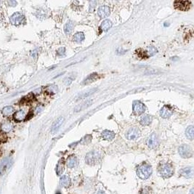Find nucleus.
<instances>
[{"label":"nucleus","mask_w":194,"mask_h":194,"mask_svg":"<svg viewBox=\"0 0 194 194\" xmlns=\"http://www.w3.org/2000/svg\"><path fill=\"white\" fill-rule=\"evenodd\" d=\"M152 167L151 165L148 164H143L138 167L137 170V174L140 179L146 180L152 174Z\"/></svg>","instance_id":"nucleus-1"},{"label":"nucleus","mask_w":194,"mask_h":194,"mask_svg":"<svg viewBox=\"0 0 194 194\" xmlns=\"http://www.w3.org/2000/svg\"><path fill=\"white\" fill-rule=\"evenodd\" d=\"M102 156L99 151H91L86 155V163L89 165H95L100 162Z\"/></svg>","instance_id":"nucleus-2"},{"label":"nucleus","mask_w":194,"mask_h":194,"mask_svg":"<svg viewBox=\"0 0 194 194\" xmlns=\"http://www.w3.org/2000/svg\"><path fill=\"white\" fill-rule=\"evenodd\" d=\"M159 173L164 178H169L172 177L174 173L172 166L169 164H164L159 166Z\"/></svg>","instance_id":"nucleus-3"},{"label":"nucleus","mask_w":194,"mask_h":194,"mask_svg":"<svg viewBox=\"0 0 194 194\" xmlns=\"http://www.w3.org/2000/svg\"><path fill=\"white\" fill-rule=\"evenodd\" d=\"M179 154H180V156L183 157L184 158H191L193 156V151L191 146L188 145L184 144L182 145L179 147Z\"/></svg>","instance_id":"nucleus-4"},{"label":"nucleus","mask_w":194,"mask_h":194,"mask_svg":"<svg viewBox=\"0 0 194 194\" xmlns=\"http://www.w3.org/2000/svg\"><path fill=\"white\" fill-rule=\"evenodd\" d=\"M138 51H140V53H137V55L141 58H148L151 57V56H154V55L157 53L156 48L152 47V46H150V47H148L146 50H139Z\"/></svg>","instance_id":"nucleus-5"},{"label":"nucleus","mask_w":194,"mask_h":194,"mask_svg":"<svg viewBox=\"0 0 194 194\" xmlns=\"http://www.w3.org/2000/svg\"><path fill=\"white\" fill-rule=\"evenodd\" d=\"M132 109H133V113L135 115L140 116L146 110V106L140 101L136 100L133 102Z\"/></svg>","instance_id":"nucleus-6"},{"label":"nucleus","mask_w":194,"mask_h":194,"mask_svg":"<svg viewBox=\"0 0 194 194\" xmlns=\"http://www.w3.org/2000/svg\"><path fill=\"white\" fill-rule=\"evenodd\" d=\"M9 20L13 24L19 25V24H24V22L25 21V16L22 13L17 12L9 18Z\"/></svg>","instance_id":"nucleus-7"},{"label":"nucleus","mask_w":194,"mask_h":194,"mask_svg":"<svg viewBox=\"0 0 194 194\" xmlns=\"http://www.w3.org/2000/svg\"><path fill=\"white\" fill-rule=\"evenodd\" d=\"M174 7L179 10L186 11L191 7V2L190 1H175L174 2Z\"/></svg>","instance_id":"nucleus-8"},{"label":"nucleus","mask_w":194,"mask_h":194,"mask_svg":"<svg viewBox=\"0 0 194 194\" xmlns=\"http://www.w3.org/2000/svg\"><path fill=\"white\" fill-rule=\"evenodd\" d=\"M147 145L151 149L156 148L158 146V140L155 133H152L148 137V138L147 139Z\"/></svg>","instance_id":"nucleus-9"},{"label":"nucleus","mask_w":194,"mask_h":194,"mask_svg":"<svg viewBox=\"0 0 194 194\" xmlns=\"http://www.w3.org/2000/svg\"><path fill=\"white\" fill-rule=\"evenodd\" d=\"M140 135V129L137 127H132L128 131L127 134V137L128 140H133L135 139L138 138L139 136Z\"/></svg>","instance_id":"nucleus-10"},{"label":"nucleus","mask_w":194,"mask_h":194,"mask_svg":"<svg viewBox=\"0 0 194 194\" xmlns=\"http://www.w3.org/2000/svg\"><path fill=\"white\" fill-rule=\"evenodd\" d=\"M172 109L169 106H164L160 110V116L163 119H167L172 115Z\"/></svg>","instance_id":"nucleus-11"},{"label":"nucleus","mask_w":194,"mask_h":194,"mask_svg":"<svg viewBox=\"0 0 194 194\" xmlns=\"http://www.w3.org/2000/svg\"><path fill=\"white\" fill-rule=\"evenodd\" d=\"M63 121H64V117H59L58 119L56 120V121L53 123V126H52V128H51L52 133L55 134L58 132V129H60V127H61L63 123Z\"/></svg>","instance_id":"nucleus-12"},{"label":"nucleus","mask_w":194,"mask_h":194,"mask_svg":"<svg viewBox=\"0 0 194 194\" xmlns=\"http://www.w3.org/2000/svg\"><path fill=\"white\" fill-rule=\"evenodd\" d=\"M98 15L100 18H106L107 16L109 15V14H110V9H109L108 7L106 6V5H102V6H100L98 8Z\"/></svg>","instance_id":"nucleus-13"},{"label":"nucleus","mask_w":194,"mask_h":194,"mask_svg":"<svg viewBox=\"0 0 194 194\" xmlns=\"http://www.w3.org/2000/svg\"><path fill=\"white\" fill-rule=\"evenodd\" d=\"M180 174L186 178H191L193 176V168L192 166L183 168L180 171Z\"/></svg>","instance_id":"nucleus-14"},{"label":"nucleus","mask_w":194,"mask_h":194,"mask_svg":"<svg viewBox=\"0 0 194 194\" xmlns=\"http://www.w3.org/2000/svg\"><path fill=\"white\" fill-rule=\"evenodd\" d=\"M98 78H99V76H98V73H91V74L89 75V76H87V77L85 78V79L83 81V82L82 83V84L87 85V84H90V83L95 82V80H97V79H98Z\"/></svg>","instance_id":"nucleus-15"},{"label":"nucleus","mask_w":194,"mask_h":194,"mask_svg":"<svg viewBox=\"0 0 194 194\" xmlns=\"http://www.w3.org/2000/svg\"><path fill=\"white\" fill-rule=\"evenodd\" d=\"M92 100H87L85 102H82L80 105H78L76 108H74V112H80L82 110H83L84 109H86L87 108H88L89 106H91L92 104Z\"/></svg>","instance_id":"nucleus-16"},{"label":"nucleus","mask_w":194,"mask_h":194,"mask_svg":"<svg viewBox=\"0 0 194 194\" xmlns=\"http://www.w3.org/2000/svg\"><path fill=\"white\" fill-rule=\"evenodd\" d=\"M101 136L105 140H112L115 137V134L110 130H104L101 134Z\"/></svg>","instance_id":"nucleus-17"},{"label":"nucleus","mask_w":194,"mask_h":194,"mask_svg":"<svg viewBox=\"0 0 194 194\" xmlns=\"http://www.w3.org/2000/svg\"><path fill=\"white\" fill-rule=\"evenodd\" d=\"M78 164V160L77 158L74 156H71L68 158L66 161V164L67 166L69 168H73L77 165Z\"/></svg>","instance_id":"nucleus-18"},{"label":"nucleus","mask_w":194,"mask_h":194,"mask_svg":"<svg viewBox=\"0 0 194 194\" xmlns=\"http://www.w3.org/2000/svg\"><path fill=\"white\" fill-rule=\"evenodd\" d=\"M60 183L63 187L68 188L71 183L70 177H68V175H63L60 179Z\"/></svg>","instance_id":"nucleus-19"},{"label":"nucleus","mask_w":194,"mask_h":194,"mask_svg":"<svg viewBox=\"0 0 194 194\" xmlns=\"http://www.w3.org/2000/svg\"><path fill=\"white\" fill-rule=\"evenodd\" d=\"M26 118V113L24 110H20L18 111L15 112L14 114V119L17 121H24Z\"/></svg>","instance_id":"nucleus-20"},{"label":"nucleus","mask_w":194,"mask_h":194,"mask_svg":"<svg viewBox=\"0 0 194 194\" xmlns=\"http://www.w3.org/2000/svg\"><path fill=\"white\" fill-rule=\"evenodd\" d=\"M97 90H98V89L96 88H94V89H91L90 90H88V91H87V92H84V93H81L80 95H79V96L77 97V98H76V100H82V99H84V98H87V97H89L90 95H92L93 93H95V92H96Z\"/></svg>","instance_id":"nucleus-21"},{"label":"nucleus","mask_w":194,"mask_h":194,"mask_svg":"<svg viewBox=\"0 0 194 194\" xmlns=\"http://www.w3.org/2000/svg\"><path fill=\"white\" fill-rule=\"evenodd\" d=\"M112 27V22L110 20H105L102 22L100 25V29L103 31H106Z\"/></svg>","instance_id":"nucleus-22"},{"label":"nucleus","mask_w":194,"mask_h":194,"mask_svg":"<svg viewBox=\"0 0 194 194\" xmlns=\"http://www.w3.org/2000/svg\"><path fill=\"white\" fill-rule=\"evenodd\" d=\"M153 117L150 115H146L144 117H142V119H140V124L143 126H148L149 125L151 122H152Z\"/></svg>","instance_id":"nucleus-23"},{"label":"nucleus","mask_w":194,"mask_h":194,"mask_svg":"<svg viewBox=\"0 0 194 194\" xmlns=\"http://www.w3.org/2000/svg\"><path fill=\"white\" fill-rule=\"evenodd\" d=\"M73 28H74V24L71 20H69L66 23L64 27V31L66 34H70L73 31Z\"/></svg>","instance_id":"nucleus-24"},{"label":"nucleus","mask_w":194,"mask_h":194,"mask_svg":"<svg viewBox=\"0 0 194 194\" xmlns=\"http://www.w3.org/2000/svg\"><path fill=\"white\" fill-rule=\"evenodd\" d=\"M185 135L189 140H193L194 137V128L193 126H189L185 130Z\"/></svg>","instance_id":"nucleus-25"},{"label":"nucleus","mask_w":194,"mask_h":194,"mask_svg":"<svg viewBox=\"0 0 194 194\" xmlns=\"http://www.w3.org/2000/svg\"><path fill=\"white\" fill-rule=\"evenodd\" d=\"M64 168H65V162H64L63 158H62L59 162V163L58 164V166L56 168V172H57V174L58 175H61L62 174L64 170Z\"/></svg>","instance_id":"nucleus-26"},{"label":"nucleus","mask_w":194,"mask_h":194,"mask_svg":"<svg viewBox=\"0 0 194 194\" xmlns=\"http://www.w3.org/2000/svg\"><path fill=\"white\" fill-rule=\"evenodd\" d=\"M73 41L78 43H80L84 39V34L82 32H78L73 36Z\"/></svg>","instance_id":"nucleus-27"},{"label":"nucleus","mask_w":194,"mask_h":194,"mask_svg":"<svg viewBox=\"0 0 194 194\" xmlns=\"http://www.w3.org/2000/svg\"><path fill=\"white\" fill-rule=\"evenodd\" d=\"M13 112V108L12 106H6V107L2 109V113H3L4 116H7L11 115Z\"/></svg>","instance_id":"nucleus-28"},{"label":"nucleus","mask_w":194,"mask_h":194,"mask_svg":"<svg viewBox=\"0 0 194 194\" xmlns=\"http://www.w3.org/2000/svg\"><path fill=\"white\" fill-rule=\"evenodd\" d=\"M75 77H76V76H73V75H70V76L65 77L63 80L64 84H65V85H69V84L74 80Z\"/></svg>","instance_id":"nucleus-29"},{"label":"nucleus","mask_w":194,"mask_h":194,"mask_svg":"<svg viewBox=\"0 0 194 194\" xmlns=\"http://www.w3.org/2000/svg\"><path fill=\"white\" fill-rule=\"evenodd\" d=\"M58 87L55 85L50 86V87H48V88H47V92L50 94H56L58 92Z\"/></svg>","instance_id":"nucleus-30"},{"label":"nucleus","mask_w":194,"mask_h":194,"mask_svg":"<svg viewBox=\"0 0 194 194\" xmlns=\"http://www.w3.org/2000/svg\"><path fill=\"white\" fill-rule=\"evenodd\" d=\"M140 194H153L152 188L148 186L144 187L140 191Z\"/></svg>","instance_id":"nucleus-31"},{"label":"nucleus","mask_w":194,"mask_h":194,"mask_svg":"<svg viewBox=\"0 0 194 194\" xmlns=\"http://www.w3.org/2000/svg\"><path fill=\"white\" fill-rule=\"evenodd\" d=\"M2 129L4 132H8L11 130V129H12V125H11L9 123H7V122L4 123V124H2Z\"/></svg>","instance_id":"nucleus-32"},{"label":"nucleus","mask_w":194,"mask_h":194,"mask_svg":"<svg viewBox=\"0 0 194 194\" xmlns=\"http://www.w3.org/2000/svg\"><path fill=\"white\" fill-rule=\"evenodd\" d=\"M91 140H92V136H91V135H86L84 138L81 140L80 143H81L82 144H87V143H90Z\"/></svg>","instance_id":"nucleus-33"},{"label":"nucleus","mask_w":194,"mask_h":194,"mask_svg":"<svg viewBox=\"0 0 194 194\" xmlns=\"http://www.w3.org/2000/svg\"><path fill=\"white\" fill-rule=\"evenodd\" d=\"M65 54V47H61V48L59 49V50H58V55L59 56H61V57H62V56H64Z\"/></svg>","instance_id":"nucleus-34"},{"label":"nucleus","mask_w":194,"mask_h":194,"mask_svg":"<svg viewBox=\"0 0 194 194\" xmlns=\"http://www.w3.org/2000/svg\"><path fill=\"white\" fill-rule=\"evenodd\" d=\"M97 2H95V1H92V2H90V12H92V11L95 9V5H96Z\"/></svg>","instance_id":"nucleus-35"},{"label":"nucleus","mask_w":194,"mask_h":194,"mask_svg":"<svg viewBox=\"0 0 194 194\" xmlns=\"http://www.w3.org/2000/svg\"><path fill=\"white\" fill-rule=\"evenodd\" d=\"M33 98H34V96H33L32 94H29V95H27L26 97H25V98H24V100H26L27 101V102H28V101H31L32 100Z\"/></svg>","instance_id":"nucleus-36"},{"label":"nucleus","mask_w":194,"mask_h":194,"mask_svg":"<svg viewBox=\"0 0 194 194\" xmlns=\"http://www.w3.org/2000/svg\"><path fill=\"white\" fill-rule=\"evenodd\" d=\"M7 3L8 5H9V6L10 7H15L16 5H17V2H16V1H13V0H12V1H8Z\"/></svg>","instance_id":"nucleus-37"},{"label":"nucleus","mask_w":194,"mask_h":194,"mask_svg":"<svg viewBox=\"0 0 194 194\" xmlns=\"http://www.w3.org/2000/svg\"><path fill=\"white\" fill-rule=\"evenodd\" d=\"M7 136L4 133H0V140H6Z\"/></svg>","instance_id":"nucleus-38"},{"label":"nucleus","mask_w":194,"mask_h":194,"mask_svg":"<svg viewBox=\"0 0 194 194\" xmlns=\"http://www.w3.org/2000/svg\"><path fill=\"white\" fill-rule=\"evenodd\" d=\"M36 54H37V53H36V50H34V51H33L32 53H31V56H32V57H34V58H36Z\"/></svg>","instance_id":"nucleus-39"},{"label":"nucleus","mask_w":194,"mask_h":194,"mask_svg":"<svg viewBox=\"0 0 194 194\" xmlns=\"http://www.w3.org/2000/svg\"><path fill=\"white\" fill-rule=\"evenodd\" d=\"M189 194H194V191H193V188H191V191H190Z\"/></svg>","instance_id":"nucleus-40"},{"label":"nucleus","mask_w":194,"mask_h":194,"mask_svg":"<svg viewBox=\"0 0 194 194\" xmlns=\"http://www.w3.org/2000/svg\"><path fill=\"white\" fill-rule=\"evenodd\" d=\"M56 194H61V193H56Z\"/></svg>","instance_id":"nucleus-41"}]
</instances>
